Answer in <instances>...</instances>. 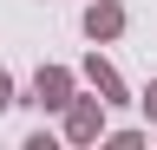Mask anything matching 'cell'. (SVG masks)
I'll list each match as a JSON object with an SVG mask.
<instances>
[{"label":"cell","instance_id":"6da1fadb","mask_svg":"<svg viewBox=\"0 0 157 150\" xmlns=\"http://www.w3.org/2000/svg\"><path fill=\"white\" fill-rule=\"evenodd\" d=\"M118 26H124V13H118V7H92V13H85V33H92V39H111Z\"/></svg>","mask_w":157,"mask_h":150},{"label":"cell","instance_id":"7a4b0ae2","mask_svg":"<svg viewBox=\"0 0 157 150\" xmlns=\"http://www.w3.org/2000/svg\"><path fill=\"white\" fill-rule=\"evenodd\" d=\"M66 91H72V79H66V72H39V104H66Z\"/></svg>","mask_w":157,"mask_h":150},{"label":"cell","instance_id":"3957f363","mask_svg":"<svg viewBox=\"0 0 157 150\" xmlns=\"http://www.w3.org/2000/svg\"><path fill=\"white\" fill-rule=\"evenodd\" d=\"M72 137H78V144L98 137V104H78V111H72Z\"/></svg>","mask_w":157,"mask_h":150},{"label":"cell","instance_id":"277c9868","mask_svg":"<svg viewBox=\"0 0 157 150\" xmlns=\"http://www.w3.org/2000/svg\"><path fill=\"white\" fill-rule=\"evenodd\" d=\"M13 104V85H7V72H0V111H7Z\"/></svg>","mask_w":157,"mask_h":150},{"label":"cell","instance_id":"5b68a950","mask_svg":"<svg viewBox=\"0 0 157 150\" xmlns=\"http://www.w3.org/2000/svg\"><path fill=\"white\" fill-rule=\"evenodd\" d=\"M144 111H151V118H157V85H151V91H144Z\"/></svg>","mask_w":157,"mask_h":150}]
</instances>
